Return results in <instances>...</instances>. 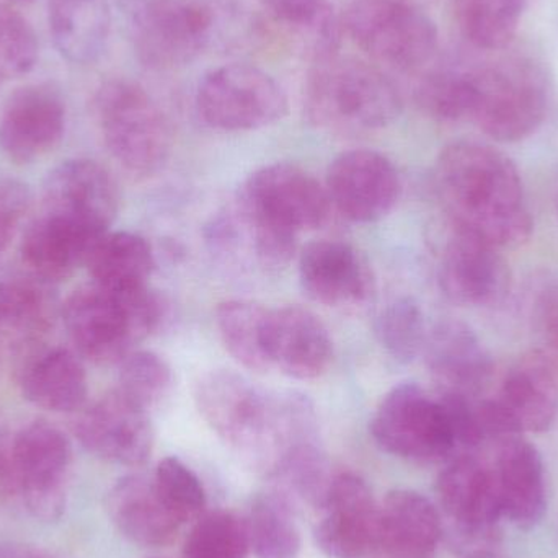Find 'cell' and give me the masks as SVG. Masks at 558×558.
<instances>
[{
  "label": "cell",
  "instance_id": "cell-1",
  "mask_svg": "<svg viewBox=\"0 0 558 558\" xmlns=\"http://www.w3.org/2000/svg\"><path fill=\"white\" fill-rule=\"evenodd\" d=\"M196 407L232 454L262 477L305 446L317 445V415L299 392L262 389L234 371L205 374L196 384Z\"/></svg>",
  "mask_w": 558,
  "mask_h": 558
},
{
  "label": "cell",
  "instance_id": "cell-2",
  "mask_svg": "<svg viewBox=\"0 0 558 558\" xmlns=\"http://www.w3.org/2000/svg\"><path fill=\"white\" fill-rule=\"evenodd\" d=\"M436 189L452 228L494 247L517 248L533 232L520 170L488 144L458 141L439 154Z\"/></svg>",
  "mask_w": 558,
  "mask_h": 558
},
{
  "label": "cell",
  "instance_id": "cell-3",
  "mask_svg": "<svg viewBox=\"0 0 558 558\" xmlns=\"http://www.w3.org/2000/svg\"><path fill=\"white\" fill-rule=\"evenodd\" d=\"M304 110L320 130L369 133L399 118L402 95L377 65L333 54L312 61L305 77Z\"/></svg>",
  "mask_w": 558,
  "mask_h": 558
},
{
  "label": "cell",
  "instance_id": "cell-4",
  "mask_svg": "<svg viewBox=\"0 0 558 558\" xmlns=\"http://www.w3.org/2000/svg\"><path fill=\"white\" fill-rule=\"evenodd\" d=\"M162 298L147 286L111 291L92 284L75 289L62 305V320L78 356L101 366L120 364L166 320Z\"/></svg>",
  "mask_w": 558,
  "mask_h": 558
},
{
  "label": "cell",
  "instance_id": "cell-5",
  "mask_svg": "<svg viewBox=\"0 0 558 558\" xmlns=\"http://www.w3.org/2000/svg\"><path fill=\"white\" fill-rule=\"evenodd\" d=\"M72 446L51 423L36 420L0 435V490L22 498L36 520L58 521L68 505Z\"/></svg>",
  "mask_w": 558,
  "mask_h": 558
},
{
  "label": "cell",
  "instance_id": "cell-6",
  "mask_svg": "<svg viewBox=\"0 0 558 558\" xmlns=\"http://www.w3.org/2000/svg\"><path fill=\"white\" fill-rule=\"evenodd\" d=\"M95 114L111 156L134 175L159 172L173 146L169 118L146 88L111 78L95 95Z\"/></svg>",
  "mask_w": 558,
  "mask_h": 558
},
{
  "label": "cell",
  "instance_id": "cell-7",
  "mask_svg": "<svg viewBox=\"0 0 558 558\" xmlns=\"http://www.w3.org/2000/svg\"><path fill=\"white\" fill-rule=\"evenodd\" d=\"M442 537L461 556L495 553L501 539V513L490 462L472 452L449 459L436 481Z\"/></svg>",
  "mask_w": 558,
  "mask_h": 558
},
{
  "label": "cell",
  "instance_id": "cell-8",
  "mask_svg": "<svg viewBox=\"0 0 558 558\" xmlns=\"http://www.w3.org/2000/svg\"><path fill=\"white\" fill-rule=\"evenodd\" d=\"M338 19L343 35L393 71L418 69L438 48L435 23L410 0H344Z\"/></svg>",
  "mask_w": 558,
  "mask_h": 558
},
{
  "label": "cell",
  "instance_id": "cell-9",
  "mask_svg": "<svg viewBox=\"0 0 558 558\" xmlns=\"http://www.w3.org/2000/svg\"><path fill=\"white\" fill-rule=\"evenodd\" d=\"M369 429L383 451L403 461L438 464L459 454L448 410L436 393L418 384L393 387L380 400Z\"/></svg>",
  "mask_w": 558,
  "mask_h": 558
},
{
  "label": "cell",
  "instance_id": "cell-10",
  "mask_svg": "<svg viewBox=\"0 0 558 558\" xmlns=\"http://www.w3.org/2000/svg\"><path fill=\"white\" fill-rule=\"evenodd\" d=\"M482 445L524 433L547 432L558 416V373L537 350L524 354L494 396L474 402Z\"/></svg>",
  "mask_w": 558,
  "mask_h": 558
},
{
  "label": "cell",
  "instance_id": "cell-11",
  "mask_svg": "<svg viewBox=\"0 0 558 558\" xmlns=\"http://www.w3.org/2000/svg\"><path fill=\"white\" fill-rule=\"evenodd\" d=\"M284 88L257 65L232 62L211 69L196 90V111L213 130L255 131L288 114Z\"/></svg>",
  "mask_w": 558,
  "mask_h": 558
},
{
  "label": "cell",
  "instance_id": "cell-12",
  "mask_svg": "<svg viewBox=\"0 0 558 558\" xmlns=\"http://www.w3.org/2000/svg\"><path fill=\"white\" fill-rule=\"evenodd\" d=\"M130 28L134 52L144 68L177 71L208 48L215 16L199 0H136Z\"/></svg>",
  "mask_w": 558,
  "mask_h": 558
},
{
  "label": "cell",
  "instance_id": "cell-13",
  "mask_svg": "<svg viewBox=\"0 0 558 558\" xmlns=\"http://www.w3.org/2000/svg\"><path fill=\"white\" fill-rule=\"evenodd\" d=\"M327 189L294 163L262 167L242 186L239 209L254 221L299 235L324 228L331 215Z\"/></svg>",
  "mask_w": 558,
  "mask_h": 558
},
{
  "label": "cell",
  "instance_id": "cell-14",
  "mask_svg": "<svg viewBox=\"0 0 558 558\" xmlns=\"http://www.w3.org/2000/svg\"><path fill=\"white\" fill-rule=\"evenodd\" d=\"M472 78L475 98L471 120L492 140L518 143L536 133L546 120V84L527 65L495 68Z\"/></svg>",
  "mask_w": 558,
  "mask_h": 558
},
{
  "label": "cell",
  "instance_id": "cell-15",
  "mask_svg": "<svg viewBox=\"0 0 558 558\" xmlns=\"http://www.w3.org/2000/svg\"><path fill=\"white\" fill-rule=\"evenodd\" d=\"M315 543L328 558H384L380 505L366 481L351 472L335 474L320 508Z\"/></svg>",
  "mask_w": 558,
  "mask_h": 558
},
{
  "label": "cell",
  "instance_id": "cell-16",
  "mask_svg": "<svg viewBox=\"0 0 558 558\" xmlns=\"http://www.w3.org/2000/svg\"><path fill=\"white\" fill-rule=\"evenodd\" d=\"M41 211L104 238L120 211V190L100 163L65 160L46 177Z\"/></svg>",
  "mask_w": 558,
  "mask_h": 558
},
{
  "label": "cell",
  "instance_id": "cell-17",
  "mask_svg": "<svg viewBox=\"0 0 558 558\" xmlns=\"http://www.w3.org/2000/svg\"><path fill=\"white\" fill-rule=\"evenodd\" d=\"M75 435L95 458L111 464L140 468L153 454L149 410L118 389L82 410L75 422Z\"/></svg>",
  "mask_w": 558,
  "mask_h": 558
},
{
  "label": "cell",
  "instance_id": "cell-18",
  "mask_svg": "<svg viewBox=\"0 0 558 558\" xmlns=\"http://www.w3.org/2000/svg\"><path fill=\"white\" fill-rule=\"evenodd\" d=\"M331 206L350 221H380L397 205L402 183L396 166L384 154L353 149L340 154L328 167Z\"/></svg>",
  "mask_w": 558,
  "mask_h": 558
},
{
  "label": "cell",
  "instance_id": "cell-19",
  "mask_svg": "<svg viewBox=\"0 0 558 558\" xmlns=\"http://www.w3.org/2000/svg\"><path fill=\"white\" fill-rule=\"evenodd\" d=\"M438 278L446 298L465 307L501 304L511 289L510 267L500 248L452 226L439 258Z\"/></svg>",
  "mask_w": 558,
  "mask_h": 558
},
{
  "label": "cell",
  "instance_id": "cell-20",
  "mask_svg": "<svg viewBox=\"0 0 558 558\" xmlns=\"http://www.w3.org/2000/svg\"><path fill=\"white\" fill-rule=\"evenodd\" d=\"M65 133V104L51 84H33L10 95L0 111V150L12 162L33 163L51 154Z\"/></svg>",
  "mask_w": 558,
  "mask_h": 558
},
{
  "label": "cell",
  "instance_id": "cell-21",
  "mask_svg": "<svg viewBox=\"0 0 558 558\" xmlns=\"http://www.w3.org/2000/svg\"><path fill=\"white\" fill-rule=\"evenodd\" d=\"M426 366L436 384V392L477 397L487 393L494 376V360L468 324L442 320L428 330L425 348Z\"/></svg>",
  "mask_w": 558,
  "mask_h": 558
},
{
  "label": "cell",
  "instance_id": "cell-22",
  "mask_svg": "<svg viewBox=\"0 0 558 558\" xmlns=\"http://www.w3.org/2000/svg\"><path fill=\"white\" fill-rule=\"evenodd\" d=\"M494 445L490 468L501 513L518 530H533L547 510L543 456L523 436H510Z\"/></svg>",
  "mask_w": 558,
  "mask_h": 558
},
{
  "label": "cell",
  "instance_id": "cell-23",
  "mask_svg": "<svg viewBox=\"0 0 558 558\" xmlns=\"http://www.w3.org/2000/svg\"><path fill=\"white\" fill-rule=\"evenodd\" d=\"M299 279L312 301L328 307L360 305L373 294L374 279L353 245L320 239L302 248Z\"/></svg>",
  "mask_w": 558,
  "mask_h": 558
},
{
  "label": "cell",
  "instance_id": "cell-24",
  "mask_svg": "<svg viewBox=\"0 0 558 558\" xmlns=\"http://www.w3.org/2000/svg\"><path fill=\"white\" fill-rule=\"evenodd\" d=\"M267 351L271 367L299 380L324 376L333 360V340L324 322L301 305L270 308Z\"/></svg>",
  "mask_w": 558,
  "mask_h": 558
},
{
  "label": "cell",
  "instance_id": "cell-25",
  "mask_svg": "<svg viewBox=\"0 0 558 558\" xmlns=\"http://www.w3.org/2000/svg\"><path fill=\"white\" fill-rule=\"evenodd\" d=\"M19 383L33 405L54 413L84 409L87 373L81 356L62 347L33 344L20 351Z\"/></svg>",
  "mask_w": 558,
  "mask_h": 558
},
{
  "label": "cell",
  "instance_id": "cell-26",
  "mask_svg": "<svg viewBox=\"0 0 558 558\" xmlns=\"http://www.w3.org/2000/svg\"><path fill=\"white\" fill-rule=\"evenodd\" d=\"M105 508L121 536L146 549L169 546L183 526L160 497L153 475L130 474L114 482Z\"/></svg>",
  "mask_w": 558,
  "mask_h": 558
},
{
  "label": "cell",
  "instance_id": "cell-27",
  "mask_svg": "<svg viewBox=\"0 0 558 558\" xmlns=\"http://www.w3.org/2000/svg\"><path fill=\"white\" fill-rule=\"evenodd\" d=\"M100 239L59 216L41 211L26 226L20 255L33 278L52 284L85 267Z\"/></svg>",
  "mask_w": 558,
  "mask_h": 558
},
{
  "label": "cell",
  "instance_id": "cell-28",
  "mask_svg": "<svg viewBox=\"0 0 558 558\" xmlns=\"http://www.w3.org/2000/svg\"><path fill=\"white\" fill-rule=\"evenodd\" d=\"M384 558H436L442 537L438 508L425 495L399 488L380 505Z\"/></svg>",
  "mask_w": 558,
  "mask_h": 558
},
{
  "label": "cell",
  "instance_id": "cell-29",
  "mask_svg": "<svg viewBox=\"0 0 558 558\" xmlns=\"http://www.w3.org/2000/svg\"><path fill=\"white\" fill-rule=\"evenodd\" d=\"M48 22L62 58L74 64H92L104 54L110 39V0H49Z\"/></svg>",
  "mask_w": 558,
  "mask_h": 558
},
{
  "label": "cell",
  "instance_id": "cell-30",
  "mask_svg": "<svg viewBox=\"0 0 558 558\" xmlns=\"http://www.w3.org/2000/svg\"><path fill=\"white\" fill-rule=\"evenodd\" d=\"M92 282L111 291L147 288L156 255L146 239L133 232H108L95 245L85 265Z\"/></svg>",
  "mask_w": 558,
  "mask_h": 558
},
{
  "label": "cell",
  "instance_id": "cell-31",
  "mask_svg": "<svg viewBox=\"0 0 558 558\" xmlns=\"http://www.w3.org/2000/svg\"><path fill=\"white\" fill-rule=\"evenodd\" d=\"M48 286L36 278L0 282V344L9 341L20 353L41 343L54 315Z\"/></svg>",
  "mask_w": 558,
  "mask_h": 558
},
{
  "label": "cell",
  "instance_id": "cell-32",
  "mask_svg": "<svg viewBox=\"0 0 558 558\" xmlns=\"http://www.w3.org/2000/svg\"><path fill=\"white\" fill-rule=\"evenodd\" d=\"M270 308L244 299L221 302L216 308V327L228 353L248 371L271 369L267 351Z\"/></svg>",
  "mask_w": 558,
  "mask_h": 558
},
{
  "label": "cell",
  "instance_id": "cell-33",
  "mask_svg": "<svg viewBox=\"0 0 558 558\" xmlns=\"http://www.w3.org/2000/svg\"><path fill=\"white\" fill-rule=\"evenodd\" d=\"M245 521L255 558H298L301 554V530L291 501L279 492L255 495Z\"/></svg>",
  "mask_w": 558,
  "mask_h": 558
},
{
  "label": "cell",
  "instance_id": "cell-34",
  "mask_svg": "<svg viewBox=\"0 0 558 558\" xmlns=\"http://www.w3.org/2000/svg\"><path fill=\"white\" fill-rule=\"evenodd\" d=\"M454 13L468 41L482 49H500L517 35L523 0H454Z\"/></svg>",
  "mask_w": 558,
  "mask_h": 558
},
{
  "label": "cell",
  "instance_id": "cell-35",
  "mask_svg": "<svg viewBox=\"0 0 558 558\" xmlns=\"http://www.w3.org/2000/svg\"><path fill=\"white\" fill-rule=\"evenodd\" d=\"M248 554L247 521L226 510L202 514L183 546V558H247Z\"/></svg>",
  "mask_w": 558,
  "mask_h": 558
},
{
  "label": "cell",
  "instance_id": "cell-36",
  "mask_svg": "<svg viewBox=\"0 0 558 558\" xmlns=\"http://www.w3.org/2000/svg\"><path fill=\"white\" fill-rule=\"evenodd\" d=\"M413 98L416 107L433 120L461 121L471 118L474 108V78L458 72H432L416 84Z\"/></svg>",
  "mask_w": 558,
  "mask_h": 558
},
{
  "label": "cell",
  "instance_id": "cell-37",
  "mask_svg": "<svg viewBox=\"0 0 558 558\" xmlns=\"http://www.w3.org/2000/svg\"><path fill=\"white\" fill-rule=\"evenodd\" d=\"M377 338L392 360L412 363L423 353L426 330L425 314L413 298L390 302L377 318Z\"/></svg>",
  "mask_w": 558,
  "mask_h": 558
},
{
  "label": "cell",
  "instance_id": "cell-38",
  "mask_svg": "<svg viewBox=\"0 0 558 558\" xmlns=\"http://www.w3.org/2000/svg\"><path fill=\"white\" fill-rule=\"evenodd\" d=\"M172 386V367L154 351L134 350L120 363L117 389L146 410L159 405Z\"/></svg>",
  "mask_w": 558,
  "mask_h": 558
},
{
  "label": "cell",
  "instance_id": "cell-39",
  "mask_svg": "<svg viewBox=\"0 0 558 558\" xmlns=\"http://www.w3.org/2000/svg\"><path fill=\"white\" fill-rule=\"evenodd\" d=\"M153 477L160 497L180 523L196 521L205 514V487L185 462L177 458L162 459Z\"/></svg>",
  "mask_w": 558,
  "mask_h": 558
},
{
  "label": "cell",
  "instance_id": "cell-40",
  "mask_svg": "<svg viewBox=\"0 0 558 558\" xmlns=\"http://www.w3.org/2000/svg\"><path fill=\"white\" fill-rule=\"evenodd\" d=\"M39 46L28 20L0 2V78L28 74L38 62Z\"/></svg>",
  "mask_w": 558,
  "mask_h": 558
},
{
  "label": "cell",
  "instance_id": "cell-41",
  "mask_svg": "<svg viewBox=\"0 0 558 558\" xmlns=\"http://www.w3.org/2000/svg\"><path fill=\"white\" fill-rule=\"evenodd\" d=\"M534 350L543 353L558 373V281L541 288L533 302Z\"/></svg>",
  "mask_w": 558,
  "mask_h": 558
},
{
  "label": "cell",
  "instance_id": "cell-42",
  "mask_svg": "<svg viewBox=\"0 0 558 558\" xmlns=\"http://www.w3.org/2000/svg\"><path fill=\"white\" fill-rule=\"evenodd\" d=\"M32 202V192L25 183L5 177L0 179V257L25 221Z\"/></svg>",
  "mask_w": 558,
  "mask_h": 558
},
{
  "label": "cell",
  "instance_id": "cell-43",
  "mask_svg": "<svg viewBox=\"0 0 558 558\" xmlns=\"http://www.w3.org/2000/svg\"><path fill=\"white\" fill-rule=\"evenodd\" d=\"M265 12L299 33L308 32L333 12L328 0H260Z\"/></svg>",
  "mask_w": 558,
  "mask_h": 558
},
{
  "label": "cell",
  "instance_id": "cell-44",
  "mask_svg": "<svg viewBox=\"0 0 558 558\" xmlns=\"http://www.w3.org/2000/svg\"><path fill=\"white\" fill-rule=\"evenodd\" d=\"M0 558H56L39 547L28 544H0Z\"/></svg>",
  "mask_w": 558,
  "mask_h": 558
},
{
  "label": "cell",
  "instance_id": "cell-45",
  "mask_svg": "<svg viewBox=\"0 0 558 558\" xmlns=\"http://www.w3.org/2000/svg\"><path fill=\"white\" fill-rule=\"evenodd\" d=\"M554 203H556V209L558 215V173L556 177V183H554Z\"/></svg>",
  "mask_w": 558,
  "mask_h": 558
},
{
  "label": "cell",
  "instance_id": "cell-46",
  "mask_svg": "<svg viewBox=\"0 0 558 558\" xmlns=\"http://www.w3.org/2000/svg\"><path fill=\"white\" fill-rule=\"evenodd\" d=\"M464 558H501L497 556V553H488V554H481V556H472V557H464Z\"/></svg>",
  "mask_w": 558,
  "mask_h": 558
},
{
  "label": "cell",
  "instance_id": "cell-47",
  "mask_svg": "<svg viewBox=\"0 0 558 558\" xmlns=\"http://www.w3.org/2000/svg\"><path fill=\"white\" fill-rule=\"evenodd\" d=\"M20 2H29V0H20Z\"/></svg>",
  "mask_w": 558,
  "mask_h": 558
},
{
  "label": "cell",
  "instance_id": "cell-48",
  "mask_svg": "<svg viewBox=\"0 0 558 558\" xmlns=\"http://www.w3.org/2000/svg\"><path fill=\"white\" fill-rule=\"evenodd\" d=\"M0 82H2V78H0Z\"/></svg>",
  "mask_w": 558,
  "mask_h": 558
}]
</instances>
